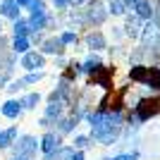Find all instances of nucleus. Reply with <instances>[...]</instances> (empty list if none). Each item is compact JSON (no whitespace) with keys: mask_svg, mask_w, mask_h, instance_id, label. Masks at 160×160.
Here are the masks:
<instances>
[{"mask_svg":"<svg viewBox=\"0 0 160 160\" xmlns=\"http://www.w3.org/2000/svg\"><path fill=\"white\" fill-rule=\"evenodd\" d=\"M17 153H19V158L36 153V141H33L31 136H24V139L19 141V146H17Z\"/></svg>","mask_w":160,"mask_h":160,"instance_id":"obj_8","label":"nucleus"},{"mask_svg":"<svg viewBox=\"0 0 160 160\" xmlns=\"http://www.w3.org/2000/svg\"><path fill=\"white\" fill-rule=\"evenodd\" d=\"M19 112H22V105L17 100H7L5 105H2V115H5V117H17Z\"/></svg>","mask_w":160,"mask_h":160,"instance_id":"obj_12","label":"nucleus"},{"mask_svg":"<svg viewBox=\"0 0 160 160\" xmlns=\"http://www.w3.org/2000/svg\"><path fill=\"white\" fill-rule=\"evenodd\" d=\"M153 22L160 27V2H155V14H153Z\"/></svg>","mask_w":160,"mask_h":160,"instance_id":"obj_26","label":"nucleus"},{"mask_svg":"<svg viewBox=\"0 0 160 160\" xmlns=\"http://www.w3.org/2000/svg\"><path fill=\"white\" fill-rule=\"evenodd\" d=\"M146 74H148V65L139 62V65H132V69H129V79L143 86V81H146Z\"/></svg>","mask_w":160,"mask_h":160,"instance_id":"obj_7","label":"nucleus"},{"mask_svg":"<svg viewBox=\"0 0 160 160\" xmlns=\"http://www.w3.org/2000/svg\"><path fill=\"white\" fill-rule=\"evenodd\" d=\"M41 146H43V151H46V153H53L55 148H60V139H58L55 134H46Z\"/></svg>","mask_w":160,"mask_h":160,"instance_id":"obj_11","label":"nucleus"},{"mask_svg":"<svg viewBox=\"0 0 160 160\" xmlns=\"http://www.w3.org/2000/svg\"><path fill=\"white\" fill-rule=\"evenodd\" d=\"M60 103H58V100H53V105L48 108V117H58V115H60Z\"/></svg>","mask_w":160,"mask_h":160,"instance_id":"obj_21","label":"nucleus"},{"mask_svg":"<svg viewBox=\"0 0 160 160\" xmlns=\"http://www.w3.org/2000/svg\"><path fill=\"white\" fill-rule=\"evenodd\" d=\"M108 7L103 0H88L86 10H84V19H86V24H91V27H103L108 22Z\"/></svg>","mask_w":160,"mask_h":160,"instance_id":"obj_1","label":"nucleus"},{"mask_svg":"<svg viewBox=\"0 0 160 160\" xmlns=\"http://www.w3.org/2000/svg\"><path fill=\"white\" fill-rule=\"evenodd\" d=\"M124 36L127 38H132V41H139V36H141V29H143V22L136 17V14H124Z\"/></svg>","mask_w":160,"mask_h":160,"instance_id":"obj_3","label":"nucleus"},{"mask_svg":"<svg viewBox=\"0 0 160 160\" xmlns=\"http://www.w3.org/2000/svg\"><path fill=\"white\" fill-rule=\"evenodd\" d=\"M60 41H62V46H69V43H77V33L74 31H65L60 36Z\"/></svg>","mask_w":160,"mask_h":160,"instance_id":"obj_19","label":"nucleus"},{"mask_svg":"<svg viewBox=\"0 0 160 160\" xmlns=\"http://www.w3.org/2000/svg\"><path fill=\"white\" fill-rule=\"evenodd\" d=\"M105 7H108V14H112V17H124V14H129V5L124 0H108Z\"/></svg>","mask_w":160,"mask_h":160,"instance_id":"obj_6","label":"nucleus"},{"mask_svg":"<svg viewBox=\"0 0 160 160\" xmlns=\"http://www.w3.org/2000/svg\"><path fill=\"white\" fill-rule=\"evenodd\" d=\"M160 115V96H151V98H141L134 105V117L139 122H146L151 117Z\"/></svg>","mask_w":160,"mask_h":160,"instance_id":"obj_2","label":"nucleus"},{"mask_svg":"<svg viewBox=\"0 0 160 160\" xmlns=\"http://www.w3.org/2000/svg\"><path fill=\"white\" fill-rule=\"evenodd\" d=\"M112 160H139V153L134 151V153H122V155H115Z\"/></svg>","mask_w":160,"mask_h":160,"instance_id":"obj_22","label":"nucleus"},{"mask_svg":"<svg viewBox=\"0 0 160 160\" xmlns=\"http://www.w3.org/2000/svg\"><path fill=\"white\" fill-rule=\"evenodd\" d=\"M86 46L91 48L93 53H98V50H105V48H108V38L103 36V31L93 29V31L86 33Z\"/></svg>","mask_w":160,"mask_h":160,"instance_id":"obj_5","label":"nucleus"},{"mask_svg":"<svg viewBox=\"0 0 160 160\" xmlns=\"http://www.w3.org/2000/svg\"><path fill=\"white\" fill-rule=\"evenodd\" d=\"M43 53H62V41L60 38H48L43 43Z\"/></svg>","mask_w":160,"mask_h":160,"instance_id":"obj_14","label":"nucleus"},{"mask_svg":"<svg viewBox=\"0 0 160 160\" xmlns=\"http://www.w3.org/2000/svg\"><path fill=\"white\" fill-rule=\"evenodd\" d=\"M31 14H46V5H43V0H31Z\"/></svg>","mask_w":160,"mask_h":160,"instance_id":"obj_18","label":"nucleus"},{"mask_svg":"<svg viewBox=\"0 0 160 160\" xmlns=\"http://www.w3.org/2000/svg\"><path fill=\"white\" fill-rule=\"evenodd\" d=\"M38 79H41V72H36V74H29V77L22 81V84H33V81H38Z\"/></svg>","mask_w":160,"mask_h":160,"instance_id":"obj_25","label":"nucleus"},{"mask_svg":"<svg viewBox=\"0 0 160 160\" xmlns=\"http://www.w3.org/2000/svg\"><path fill=\"white\" fill-rule=\"evenodd\" d=\"M124 2H127L129 7H134V5H136V2H141V0H124Z\"/></svg>","mask_w":160,"mask_h":160,"instance_id":"obj_30","label":"nucleus"},{"mask_svg":"<svg viewBox=\"0 0 160 160\" xmlns=\"http://www.w3.org/2000/svg\"><path fill=\"white\" fill-rule=\"evenodd\" d=\"M0 12L5 14V17H10V19H19V5L14 0H5L2 7H0Z\"/></svg>","mask_w":160,"mask_h":160,"instance_id":"obj_10","label":"nucleus"},{"mask_svg":"<svg viewBox=\"0 0 160 160\" xmlns=\"http://www.w3.org/2000/svg\"><path fill=\"white\" fill-rule=\"evenodd\" d=\"M22 65L27 67V69H38V67H43V55L27 53V55H24V60H22Z\"/></svg>","mask_w":160,"mask_h":160,"instance_id":"obj_9","label":"nucleus"},{"mask_svg":"<svg viewBox=\"0 0 160 160\" xmlns=\"http://www.w3.org/2000/svg\"><path fill=\"white\" fill-rule=\"evenodd\" d=\"M81 2H86V0H69V7H77V5H81Z\"/></svg>","mask_w":160,"mask_h":160,"instance_id":"obj_29","label":"nucleus"},{"mask_svg":"<svg viewBox=\"0 0 160 160\" xmlns=\"http://www.w3.org/2000/svg\"><path fill=\"white\" fill-rule=\"evenodd\" d=\"M14 2H17L19 7H24V5H31V0H14Z\"/></svg>","mask_w":160,"mask_h":160,"instance_id":"obj_28","label":"nucleus"},{"mask_svg":"<svg viewBox=\"0 0 160 160\" xmlns=\"http://www.w3.org/2000/svg\"><path fill=\"white\" fill-rule=\"evenodd\" d=\"M74 148H55L53 153H48V160H69Z\"/></svg>","mask_w":160,"mask_h":160,"instance_id":"obj_13","label":"nucleus"},{"mask_svg":"<svg viewBox=\"0 0 160 160\" xmlns=\"http://www.w3.org/2000/svg\"><path fill=\"white\" fill-rule=\"evenodd\" d=\"M17 136V129H7V132H0V148H5V146H10V141Z\"/></svg>","mask_w":160,"mask_h":160,"instance_id":"obj_17","label":"nucleus"},{"mask_svg":"<svg viewBox=\"0 0 160 160\" xmlns=\"http://www.w3.org/2000/svg\"><path fill=\"white\" fill-rule=\"evenodd\" d=\"M14 50L17 53H29V38L27 36H14Z\"/></svg>","mask_w":160,"mask_h":160,"instance_id":"obj_16","label":"nucleus"},{"mask_svg":"<svg viewBox=\"0 0 160 160\" xmlns=\"http://www.w3.org/2000/svg\"><path fill=\"white\" fill-rule=\"evenodd\" d=\"M132 10H134V14H136L141 22H151L153 14H155V2L153 0H141V2H136Z\"/></svg>","mask_w":160,"mask_h":160,"instance_id":"obj_4","label":"nucleus"},{"mask_svg":"<svg viewBox=\"0 0 160 160\" xmlns=\"http://www.w3.org/2000/svg\"><path fill=\"white\" fill-rule=\"evenodd\" d=\"M14 160H24V158H14Z\"/></svg>","mask_w":160,"mask_h":160,"instance_id":"obj_31","label":"nucleus"},{"mask_svg":"<svg viewBox=\"0 0 160 160\" xmlns=\"http://www.w3.org/2000/svg\"><path fill=\"white\" fill-rule=\"evenodd\" d=\"M69 160H84V153H81V151H77V153H72V158Z\"/></svg>","mask_w":160,"mask_h":160,"instance_id":"obj_27","label":"nucleus"},{"mask_svg":"<svg viewBox=\"0 0 160 160\" xmlns=\"http://www.w3.org/2000/svg\"><path fill=\"white\" fill-rule=\"evenodd\" d=\"M29 31H31L29 22H24V19H14V36H27Z\"/></svg>","mask_w":160,"mask_h":160,"instance_id":"obj_15","label":"nucleus"},{"mask_svg":"<svg viewBox=\"0 0 160 160\" xmlns=\"http://www.w3.org/2000/svg\"><path fill=\"white\" fill-rule=\"evenodd\" d=\"M36 103H38V93H29L27 98H24V100L19 103V105H24V108H33Z\"/></svg>","mask_w":160,"mask_h":160,"instance_id":"obj_20","label":"nucleus"},{"mask_svg":"<svg viewBox=\"0 0 160 160\" xmlns=\"http://www.w3.org/2000/svg\"><path fill=\"white\" fill-rule=\"evenodd\" d=\"M88 141H91L88 136H77V141H74V146H77V148H86V146H88Z\"/></svg>","mask_w":160,"mask_h":160,"instance_id":"obj_23","label":"nucleus"},{"mask_svg":"<svg viewBox=\"0 0 160 160\" xmlns=\"http://www.w3.org/2000/svg\"><path fill=\"white\" fill-rule=\"evenodd\" d=\"M55 10H65V7H69V0H53Z\"/></svg>","mask_w":160,"mask_h":160,"instance_id":"obj_24","label":"nucleus"}]
</instances>
